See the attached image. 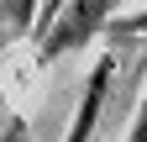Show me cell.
Listing matches in <instances>:
<instances>
[{
	"label": "cell",
	"mask_w": 147,
	"mask_h": 142,
	"mask_svg": "<svg viewBox=\"0 0 147 142\" xmlns=\"http://www.w3.org/2000/svg\"><path fill=\"white\" fill-rule=\"evenodd\" d=\"M110 5H116V0H68V5L53 16V26L42 32V63L63 58V53H74V47H84L105 26V11Z\"/></svg>",
	"instance_id": "cell-1"
},
{
	"label": "cell",
	"mask_w": 147,
	"mask_h": 142,
	"mask_svg": "<svg viewBox=\"0 0 147 142\" xmlns=\"http://www.w3.org/2000/svg\"><path fill=\"white\" fill-rule=\"evenodd\" d=\"M110 74H116V58H100V68L89 74L84 95H79V116H74V126H68V142H95L100 111H105V90H110Z\"/></svg>",
	"instance_id": "cell-2"
},
{
	"label": "cell",
	"mask_w": 147,
	"mask_h": 142,
	"mask_svg": "<svg viewBox=\"0 0 147 142\" xmlns=\"http://www.w3.org/2000/svg\"><path fill=\"white\" fill-rule=\"evenodd\" d=\"M110 32H116V37H142V32H147V11H137V16H121V21H110Z\"/></svg>",
	"instance_id": "cell-3"
},
{
	"label": "cell",
	"mask_w": 147,
	"mask_h": 142,
	"mask_svg": "<svg viewBox=\"0 0 147 142\" xmlns=\"http://www.w3.org/2000/svg\"><path fill=\"white\" fill-rule=\"evenodd\" d=\"M63 5H68V0H42V16H37V37H42V32L53 26V16H58Z\"/></svg>",
	"instance_id": "cell-4"
},
{
	"label": "cell",
	"mask_w": 147,
	"mask_h": 142,
	"mask_svg": "<svg viewBox=\"0 0 147 142\" xmlns=\"http://www.w3.org/2000/svg\"><path fill=\"white\" fill-rule=\"evenodd\" d=\"M131 142H147V100H142V111H137V126H131Z\"/></svg>",
	"instance_id": "cell-5"
}]
</instances>
